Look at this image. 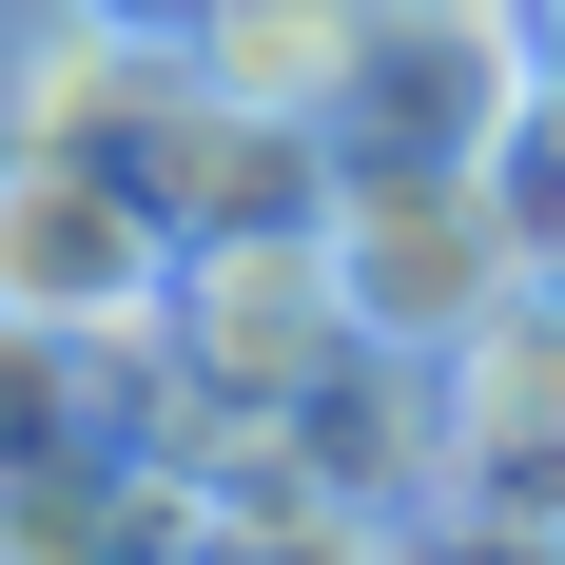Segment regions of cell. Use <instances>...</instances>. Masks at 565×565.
<instances>
[{
    "instance_id": "ba28073f",
    "label": "cell",
    "mask_w": 565,
    "mask_h": 565,
    "mask_svg": "<svg viewBox=\"0 0 565 565\" xmlns=\"http://www.w3.org/2000/svg\"><path fill=\"white\" fill-rule=\"evenodd\" d=\"M0 565H215V526L157 449H98V468H0Z\"/></svg>"
},
{
    "instance_id": "52a82bcc",
    "label": "cell",
    "mask_w": 565,
    "mask_h": 565,
    "mask_svg": "<svg viewBox=\"0 0 565 565\" xmlns=\"http://www.w3.org/2000/svg\"><path fill=\"white\" fill-rule=\"evenodd\" d=\"M137 175H157V215H175V234H292V215H332V137H312V117L215 98V78L137 137Z\"/></svg>"
},
{
    "instance_id": "8fae6325",
    "label": "cell",
    "mask_w": 565,
    "mask_h": 565,
    "mask_svg": "<svg viewBox=\"0 0 565 565\" xmlns=\"http://www.w3.org/2000/svg\"><path fill=\"white\" fill-rule=\"evenodd\" d=\"M117 20H157V40H195V20H215V0H117Z\"/></svg>"
},
{
    "instance_id": "7a4b0ae2",
    "label": "cell",
    "mask_w": 565,
    "mask_h": 565,
    "mask_svg": "<svg viewBox=\"0 0 565 565\" xmlns=\"http://www.w3.org/2000/svg\"><path fill=\"white\" fill-rule=\"evenodd\" d=\"M175 254L137 157H58V137H0V312H58V332H157Z\"/></svg>"
},
{
    "instance_id": "8992f818",
    "label": "cell",
    "mask_w": 565,
    "mask_h": 565,
    "mask_svg": "<svg viewBox=\"0 0 565 565\" xmlns=\"http://www.w3.org/2000/svg\"><path fill=\"white\" fill-rule=\"evenodd\" d=\"M175 98H195V40L117 20V0H0V137H58V157H137Z\"/></svg>"
},
{
    "instance_id": "277c9868",
    "label": "cell",
    "mask_w": 565,
    "mask_h": 565,
    "mask_svg": "<svg viewBox=\"0 0 565 565\" xmlns=\"http://www.w3.org/2000/svg\"><path fill=\"white\" fill-rule=\"evenodd\" d=\"M429 371H449V526L565 546V292H508Z\"/></svg>"
},
{
    "instance_id": "7c38bea8",
    "label": "cell",
    "mask_w": 565,
    "mask_h": 565,
    "mask_svg": "<svg viewBox=\"0 0 565 565\" xmlns=\"http://www.w3.org/2000/svg\"><path fill=\"white\" fill-rule=\"evenodd\" d=\"M526 58H546V78H565V0H526Z\"/></svg>"
},
{
    "instance_id": "3957f363",
    "label": "cell",
    "mask_w": 565,
    "mask_h": 565,
    "mask_svg": "<svg viewBox=\"0 0 565 565\" xmlns=\"http://www.w3.org/2000/svg\"><path fill=\"white\" fill-rule=\"evenodd\" d=\"M351 351H371V312H351V274H332V215H292V234H195V254H175V371H195V391L312 409Z\"/></svg>"
},
{
    "instance_id": "6da1fadb",
    "label": "cell",
    "mask_w": 565,
    "mask_h": 565,
    "mask_svg": "<svg viewBox=\"0 0 565 565\" xmlns=\"http://www.w3.org/2000/svg\"><path fill=\"white\" fill-rule=\"evenodd\" d=\"M332 274L371 312V351H468L526 292V254H508L488 157H351L332 137Z\"/></svg>"
},
{
    "instance_id": "9c48e42d",
    "label": "cell",
    "mask_w": 565,
    "mask_h": 565,
    "mask_svg": "<svg viewBox=\"0 0 565 565\" xmlns=\"http://www.w3.org/2000/svg\"><path fill=\"white\" fill-rule=\"evenodd\" d=\"M371 40H391V0H215V20H195V78H215V98H254V117H312V137H332L351 78H371Z\"/></svg>"
},
{
    "instance_id": "30bf717a",
    "label": "cell",
    "mask_w": 565,
    "mask_h": 565,
    "mask_svg": "<svg viewBox=\"0 0 565 565\" xmlns=\"http://www.w3.org/2000/svg\"><path fill=\"white\" fill-rule=\"evenodd\" d=\"M488 195H508V254H526V292H565V117H546V98L508 117V157H488Z\"/></svg>"
},
{
    "instance_id": "5b68a950",
    "label": "cell",
    "mask_w": 565,
    "mask_h": 565,
    "mask_svg": "<svg viewBox=\"0 0 565 565\" xmlns=\"http://www.w3.org/2000/svg\"><path fill=\"white\" fill-rule=\"evenodd\" d=\"M546 98V58H526V0H391V40L351 78V157H508V117Z\"/></svg>"
},
{
    "instance_id": "4fadbf2b",
    "label": "cell",
    "mask_w": 565,
    "mask_h": 565,
    "mask_svg": "<svg viewBox=\"0 0 565 565\" xmlns=\"http://www.w3.org/2000/svg\"><path fill=\"white\" fill-rule=\"evenodd\" d=\"M546 117H565V78H546Z\"/></svg>"
}]
</instances>
